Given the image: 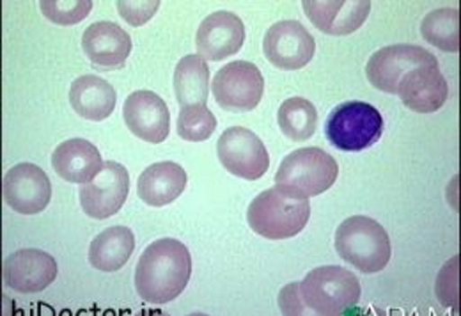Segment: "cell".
I'll return each mask as SVG.
<instances>
[{
    "label": "cell",
    "mask_w": 461,
    "mask_h": 316,
    "mask_svg": "<svg viewBox=\"0 0 461 316\" xmlns=\"http://www.w3.org/2000/svg\"><path fill=\"white\" fill-rule=\"evenodd\" d=\"M192 256L174 239H160L140 254L135 266V288L144 302L167 304L188 286Z\"/></svg>",
    "instance_id": "1"
},
{
    "label": "cell",
    "mask_w": 461,
    "mask_h": 316,
    "mask_svg": "<svg viewBox=\"0 0 461 316\" xmlns=\"http://www.w3.org/2000/svg\"><path fill=\"white\" fill-rule=\"evenodd\" d=\"M309 217V197L285 185L261 192L247 210L250 230L268 240H286L296 237L307 226Z\"/></svg>",
    "instance_id": "2"
},
{
    "label": "cell",
    "mask_w": 461,
    "mask_h": 316,
    "mask_svg": "<svg viewBox=\"0 0 461 316\" xmlns=\"http://www.w3.org/2000/svg\"><path fill=\"white\" fill-rule=\"evenodd\" d=\"M362 295L358 277L339 265H325L311 270L298 283L302 311L318 315H341L353 310Z\"/></svg>",
    "instance_id": "3"
},
{
    "label": "cell",
    "mask_w": 461,
    "mask_h": 316,
    "mask_svg": "<svg viewBox=\"0 0 461 316\" xmlns=\"http://www.w3.org/2000/svg\"><path fill=\"white\" fill-rule=\"evenodd\" d=\"M338 254L362 274L382 272L393 256L387 230L371 217L353 215L336 231Z\"/></svg>",
    "instance_id": "4"
},
{
    "label": "cell",
    "mask_w": 461,
    "mask_h": 316,
    "mask_svg": "<svg viewBox=\"0 0 461 316\" xmlns=\"http://www.w3.org/2000/svg\"><path fill=\"white\" fill-rule=\"evenodd\" d=\"M384 118L380 111L364 102H345L338 105L327 123L325 135L341 151H362L380 140Z\"/></svg>",
    "instance_id": "5"
},
{
    "label": "cell",
    "mask_w": 461,
    "mask_h": 316,
    "mask_svg": "<svg viewBox=\"0 0 461 316\" xmlns=\"http://www.w3.org/2000/svg\"><path fill=\"white\" fill-rule=\"evenodd\" d=\"M338 175L339 166L334 157L321 148H302L283 160L276 175V184L312 197L330 189Z\"/></svg>",
    "instance_id": "6"
},
{
    "label": "cell",
    "mask_w": 461,
    "mask_h": 316,
    "mask_svg": "<svg viewBox=\"0 0 461 316\" xmlns=\"http://www.w3.org/2000/svg\"><path fill=\"white\" fill-rule=\"evenodd\" d=\"M215 102L230 113L254 111L265 93V78L259 68L249 61H232L215 73L212 82Z\"/></svg>",
    "instance_id": "7"
},
{
    "label": "cell",
    "mask_w": 461,
    "mask_h": 316,
    "mask_svg": "<svg viewBox=\"0 0 461 316\" xmlns=\"http://www.w3.org/2000/svg\"><path fill=\"white\" fill-rule=\"evenodd\" d=\"M221 164L243 180H259L270 167V155L263 140L249 128L230 127L217 142Z\"/></svg>",
    "instance_id": "8"
},
{
    "label": "cell",
    "mask_w": 461,
    "mask_h": 316,
    "mask_svg": "<svg viewBox=\"0 0 461 316\" xmlns=\"http://www.w3.org/2000/svg\"><path fill=\"white\" fill-rule=\"evenodd\" d=\"M419 66H438V59L429 50L417 45H391L369 58L366 75L378 91L398 95L402 78Z\"/></svg>",
    "instance_id": "9"
},
{
    "label": "cell",
    "mask_w": 461,
    "mask_h": 316,
    "mask_svg": "<svg viewBox=\"0 0 461 316\" xmlns=\"http://www.w3.org/2000/svg\"><path fill=\"white\" fill-rule=\"evenodd\" d=\"M263 50L274 66L300 69L312 61L316 41L298 20H281L267 31Z\"/></svg>",
    "instance_id": "10"
},
{
    "label": "cell",
    "mask_w": 461,
    "mask_h": 316,
    "mask_svg": "<svg viewBox=\"0 0 461 316\" xmlns=\"http://www.w3.org/2000/svg\"><path fill=\"white\" fill-rule=\"evenodd\" d=\"M52 199V184L36 164H18L4 176V201L22 215L41 213Z\"/></svg>",
    "instance_id": "11"
},
{
    "label": "cell",
    "mask_w": 461,
    "mask_h": 316,
    "mask_svg": "<svg viewBox=\"0 0 461 316\" xmlns=\"http://www.w3.org/2000/svg\"><path fill=\"white\" fill-rule=\"evenodd\" d=\"M130 192V175L124 166L117 162H105L100 175L80 187L82 210L96 221H104L115 215Z\"/></svg>",
    "instance_id": "12"
},
{
    "label": "cell",
    "mask_w": 461,
    "mask_h": 316,
    "mask_svg": "<svg viewBox=\"0 0 461 316\" xmlns=\"http://www.w3.org/2000/svg\"><path fill=\"white\" fill-rule=\"evenodd\" d=\"M58 261L41 249H20L4 261V283L18 293H38L58 279Z\"/></svg>",
    "instance_id": "13"
},
{
    "label": "cell",
    "mask_w": 461,
    "mask_h": 316,
    "mask_svg": "<svg viewBox=\"0 0 461 316\" xmlns=\"http://www.w3.org/2000/svg\"><path fill=\"white\" fill-rule=\"evenodd\" d=\"M245 43V25L230 11H217L206 16L195 36L197 56L204 61H222L238 54Z\"/></svg>",
    "instance_id": "14"
},
{
    "label": "cell",
    "mask_w": 461,
    "mask_h": 316,
    "mask_svg": "<svg viewBox=\"0 0 461 316\" xmlns=\"http://www.w3.org/2000/svg\"><path fill=\"white\" fill-rule=\"evenodd\" d=\"M122 116L130 131L149 144H160L169 137L171 114L167 104L153 91L131 93L122 105Z\"/></svg>",
    "instance_id": "15"
},
{
    "label": "cell",
    "mask_w": 461,
    "mask_h": 316,
    "mask_svg": "<svg viewBox=\"0 0 461 316\" xmlns=\"http://www.w3.org/2000/svg\"><path fill=\"white\" fill-rule=\"evenodd\" d=\"M398 95L410 111L431 114L440 111L447 102L449 86L440 66H419L402 78Z\"/></svg>",
    "instance_id": "16"
},
{
    "label": "cell",
    "mask_w": 461,
    "mask_h": 316,
    "mask_svg": "<svg viewBox=\"0 0 461 316\" xmlns=\"http://www.w3.org/2000/svg\"><path fill=\"white\" fill-rule=\"evenodd\" d=\"M303 11L311 23L330 36H346L358 31L369 16V0H348V2H318L305 0Z\"/></svg>",
    "instance_id": "17"
},
{
    "label": "cell",
    "mask_w": 461,
    "mask_h": 316,
    "mask_svg": "<svg viewBox=\"0 0 461 316\" xmlns=\"http://www.w3.org/2000/svg\"><path fill=\"white\" fill-rule=\"evenodd\" d=\"M131 38L114 22L91 23L82 36L87 59L98 68H121L131 54Z\"/></svg>",
    "instance_id": "18"
},
{
    "label": "cell",
    "mask_w": 461,
    "mask_h": 316,
    "mask_svg": "<svg viewBox=\"0 0 461 316\" xmlns=\"http://www.w3.org/2000/svg\"><path fill=\"white\" fill-rule=\"evenodd\" d=\"M105 162L98 148L86 139H69L60 142L52 153V167L59 176L69 184L93 182Z\"/></svg>",
    "instance_id": "19"
},
{
    "label": "cell",
    "mask_w": 461,
    "mask_h": 316,
    "mask_svg": "<svg viewBox=\"0 0 461 316\" xmlns=\"http://www.w3.org/2000/svg\"><path fill=\"white\" fill-rule=\"evenodd\" d=\"M115 89L98 75L78 77L69 89V104L73 111L89 122H104L115 109Z\"/></svg>",
    "instance_id": "20"
},
{
    "label": "cell",
    "mask_w": 461,
    "mask_h": 316,
    "mask_svg": "<svg viewBox=\"0 0 461 316\" xmlns=\"http://www.w3.org/2000/svg\"><path fill=\"white\" fill-rule=\"evenodd\" d=\"M188 176L176 162H158L139 176L137 194L149 206H167L174 203L186 187Z\"/></svg>",
    "instance_id": "21"
},
{
    "label": "cell",
    "mask_w": 461,
    "mask_h": 316,
    "mask_svg": "<svg viewBox=\"0 0 461 316\" xmlns=\"http://www.w3.org/2000/svg\"><path fill=\"white\" fill-rule=\"evenodd\" d=\"M135 251V235L126 226L104 230L89 246V263L100 272H117Z\"/></svg>",
    "instance_id": "22"
},
{
    "label": "cell",
    "mask_w": 461,
    "mask_h": 316,
    "mask_svg": "<svg viewBox=\"0 0 461 316\" xmlns=\"http://www.w3.org/2000/svg\"><path fill=\"white\" fill-rule=\"evenodd\" d=\"M174 93L181 107L206 104L210 95V68L197 56H185L174 71Z\"/></svg>",
    "instance_id": "23"
},
{
    "label": "cell",
    "mask_w": 461,
    "mask_h": 316,
    "mask_svg": "<svg viewBox=\"0 0 461 316\" xmlns=\"http://www.w3.org/2000/svg\"><path fill=\"white\" fill-rule=\"evenodd\" d=\"M420 32L429 45L444 52H458L460 11L455 7H440L428 13L420 23Z\"/></svg>",
    "instance_id": "24"
},
{
    "label": "cell",
    "mask_w": 461,
    "mask_h": 316,
    "mask_svg": "<svg viewBox=\"0 0 461 316\" xmlns=\"http://www.w3.org/2000/svg\"><path fill=\"white\" fill-rule=\"evenodd\" d=\"M277 122L288 139L294 142H303L311 139L316 131L318 111L309 100L302 96H293L281 105L277 113Z\"/></svg>",
    "instance_id": "25"
},
{
    "label": "cell",
    "mask_w": 461,
    "mask_h": 316,
    "mask_svg": "<svg viewBox=\"0 0 461 316\" xmlns=\"http://www.w3.org/2000/svg\"><path fill=\"white\" fill-rule=\"evenodd\" d=\"M177 135L190 142H203L217 130V118L206 107V104H195L181 107L177 116Z\"/></svg>",
    "instance_id": "26"
},
{
    "label": "cell",
    "mask_w": 461,
    "mask_h": 316,
    "mask_svg": "<svg viewBox=\"0 0 461 316\" xmlns=\"http://www.w3.org/2000/svg\"><path fill=\"white\" fill-rule=\"evenodd\" d=\"M41 13L58 25H75L86 20L93 11L91 0L80 2H56V0H41L40 2Z\"/></svg>",
    "instance_id": "27"
},
{
    "label": "cell",
    "mask_w": 461,
    "mask_h": 316,
    "mask_svg": "<svg viewBox=\"0 0 461 316\" xmlns=\"http://www.w3.org/2000/svg\"><path fill=\"white\" fill-rule=\"evenodd\" d=\"M160 2L151 0V2H117V11L122 16L124 22H128L133 27H140L148 23L155 13L158 11Z\"/></svg>",
    "instance_id": "28"
}]
</instances>
